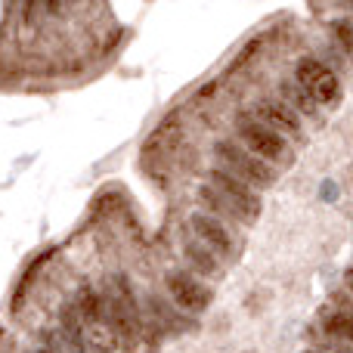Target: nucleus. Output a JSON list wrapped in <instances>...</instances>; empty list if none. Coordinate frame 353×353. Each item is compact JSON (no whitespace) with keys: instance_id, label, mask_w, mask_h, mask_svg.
I'll list each match as a JSON object with an SVG mask.
<instances>
[{"instance_id":"obj_3","label":"nucleus","mask_w":353,"mask_h":353,"mask_svg":"<svg viewBox=\"0 0 353 353\" xmlns=\"http://www.w3.org/2000/svg\"><path fill=\"white\" fill-rule=\"evenodd\" d=\"M208 186L239 214V220H245V223L257 220V214H261V199H257V192L248 186V183H242L239 176L223 171V168H214V171L208 174Z\"/></svg>"},{"instance_id":"obj_1","label":"nucleus","mask_w":353,"mask_h":353,"mask_svg":"<svg viewBox=\"0 0 353 353\" xmlns=\"http://www.w3.org/2000/svg\"><path fill=\"white\" fill-rule=\"evenodd\" d=\"M214 155H217V161L223 165V171H230L232 176H239L242 183H248L251 189H263L273 183V171L267 168V161L257 159L254 152H248V149L242 146V143H232V140H220L217 146H214Z\"/></svg>"},{"instance_id":"obj_11","label":"nucleus","mask_w":353,"mask_h":353,"mask_svg":"<svg viewBox=\"0 0 353 353\" xmlns=\"http://www.w3.org/2000/svg\"><path fill=\"white\" fill-rule=\"evenodd\" d=\"M279 90H282V97H285V103L292 105L294 112H304V115H316V112H319V103L310 97V93L304 90V87L298 84V81H294V84H292V81H282V87H279Z\"/></svg>"},{"instance_id":"obj_2","label":"nucleus","mask_w":353,"mask_h":353,"mask_svg":"<svg viewBox=\"0 0 353 353\" xmlns=\"http://www.w3.org/2000/svg\"><path fill=\"white\" fill-rule=\"evenodd\" d=\"M236 130H239V140L248 152H254L257 159L263 161H288L292 152H288V143L282 140V134H276L273 128L261 121L254 115H239L236 121Z\"/></svg>"},{"instance_id":"obj_17","label":"nucleus","mask_w":353,"mask_h":353,"mask_svg":"<svg viewBox=\"0 0 353 353\" xmlns=\"http://www.w3.org/2000/svg\"><path fill=\"white\" fill-rule=\"evenodd\" d=\"M307 353H325V350H307Z\"/></svg>"},{"instance_id":"obj_4","label":"nucleus","mask_w":353,"mask_h":353,"mask_svg":"<svg viewBox=\"0 0 353 353\" xmlns=\"http://www.w3.org/2000/svg\"><path fill=\"white\" fill-rule=\"evenodd\" d=\"M294 74H298V84L304 87L319 105H335L338 103V97H341V84H338V78L332 74V68H325L319 59H313V56L298 59Z\"/></svg>"},{"instance_id":"obj_16","label":"nucleus","mask_w":353,"mask_h":353,"mask_svg":"<svg viewBox=\"0 0 353 353\" xmlns=\"http://www.w3.org/2000/svg\"><path fill=\"white\" fill-rule=\"evenodd\" d=\"M347 288H350V294H353V270L347 273Z\"/></svg>"},{"instance_id":"obj_9","label":"nucleus","mask_w":353,"mask_h":353,"mask_svg":"<svg viewBox=\"0 0 353 353\" xmlns=\"http://www.w3.org/2000/svg\"><path fill=\"white\" fill-rule=\"evenodd\" d=\"M74 310L81 313V319H84V325H93V329H99L105 319V307H103V298L97 294V288L93 285H81L78 294H74Z\"/></svg>"},{"instance_id":"obj_14","label":"nucleus","mask_w":353,"mask_h":353,"mask_svg":"<svg viewBox=\"0 0 353 353\" xmlns=\"http://www.w3.org/2000/svg\"><path fill=\"white\" fill-rule=\"evenodd\" d=\"M25 3V19H31L34 16V10H37V3H41V0H22Z\"/></svg>"},{"instance_id":"obj_15","label":"nucleus","mask_w":353,"mask_h":353,"mask_svg":"<svg viewBox=\"0 0 353 353\" xmlns=\"http://www.w3.org/2000/svg\"><path fill=\"white\" fill-rule=\"evenodd\" d=\"M41 3H43V6H47V10H50V12H56V10H59V0H41Z\"/></svg>"},{"instance_id":"obj_5","label":"nucleus","mask_w":353,"mask_h":353,"mask_svg":"<svg viewBox=\"0 0 353 353\" xmlns=\"http://www.w3.org/2000/svg\"><path fill=\"white\" fill-rule=\"evenodd\" d=\"M165 285H168V292H171V298L189 313H201L208 304H211V292H208L192 273L174 270V273H168Z\"/></svg>"},{"instance_id":"obj_8","label":"nucleus","mask_w":353,"mask_h":353,"mask_svg":"<svg viewBox=\"0 0 353 353\" xmlns=\"http://www.w3.org/2000/svg\"><path fill=\"white\" fill-rule=\"evenodd\" d=\"M84 329L87 325H84V319H81V313L74 310V304L62 307L59 310V335L72 353H87V332Z\"/></svg>"},{"instance_id":"obj_6","label":"nucleus","mask_w":353,"mask_h":353,"mask_svg":"<svg viewBox=\"0 0 353 353\" xmlns=\"http://www.w3.org/2000/svg\"><path fill=\"white\" fill-rule=\"evenodd\" d=\"M257 118H261L267 128H273L276 134L294 137V140H301V134H304L301 115L288 103H282V99H261V103H257Z\"/></svg>"},{"instance_id":"obj_12","label":"nucleus","mask_w":353,"mask_h":353,"mask_svg":"<svg viewBox=\"0 0 353 353\" xmlns=\"http://www.w3.org/2000/svg\"><path fill=\"white\" fill-rule=\"evenodd\" d=\"M329 31H332V41L338 43V50H341V53H347L353 59V19H344V16L332 19Z\"/></svg>"},{"instance_id":"obj_10","label":"nucleus","mask_w":353,"mask_h":353,"mask_svg":"<svg viewBox=\"0 0 353 353\" xmlns=\"http://www.w3.org/2000/svg\"><path fill=\"white\" fill-rule=\"evenodd\" d=\"M183 257H186V263L192 267V273H199V276H217V270H220V263H217V254H214L208 245H201L199 239H189L186 245H183Z\"/></svg>"},{"instance_id":"obj_13","label":"nucleus","mask_w":353,"mask_h":353,"mask_svg":"<svg viewBox=\"0 0 353 353\" xmlns=\"http://www.w3.org/2000/svg\"><path fill=\"white\" fill-rule=\"evenodd\" d=\"M325 332L338 341H353V313L338 310L332 316H325Z\"/></svg>"},{"instance_id":"obj_7","label":"nucleus","mask_w":353,"mask_h":353,"mask_svg":"<svg viewBox=\"0 0 353 353\" xmlns=\"http://www.w3.org/2000/svg\"><path fill=\"white\" fill-rule=\"evenodd\" d=\"M189 230H192L195 239H199L201 245H208L214 254H232V236L217 217H211V214H192V217H189Z\"/></svg>"}]
</instances>
